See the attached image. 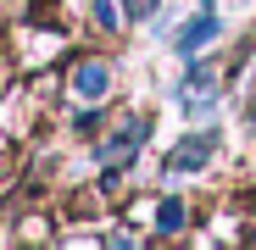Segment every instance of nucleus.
<instances>
[{"mask_svg":"<svg viewBox=\"0 0 256 250\" xmlns=\"http://www.w3.org/2000/svg\"><path fill=\"white\" fill-rule=\"evenodd\" d=\"M212 39H218V11H212V6H200V17L178 28V39H173V50H178V56L190 61V56H200V50L212 45Z\"/></svg>","mask_w":256,"mask_h":250,"instance_id":"f257e3e1","label":"nucleus"},{"mask_svg":"<svg viewBox=\"0 0 256 250\" xmlns=\"http://www.w3.org/2000/svg\"><path fill=\"white\" fill-rule=\"evenodd\" d=\"M190 117H212V111H218V89H206V67H195L184 83H178V95H173Z\"/></svg>","mask_w":256,"mask_h":250,"instance_id":"f03ea898","label":"nucleus"},{"mask_svg":"<svg viewBox=\"0 0 256 250\" xmlns=\"http://www.w3.org/2000/svg\"><path fill=\"white\" fill-rule=\"evenodd\" d=\"M212 150H218V134H190L173 156H167V173H195V167L212 161Z\"/></svg>","mask_w":256,"mask_h":250,"instance_id":"7ed1b4c3","label":"nucleus"},{"mask_svg":"<svg viewBox=\"0 0 256 250\" xmlns=\"http://www.w3.org/2000/svg\"><path fill=\"white\" fill-rule=\"evenodd\" d=\"M106 89H112V67H106V61L72 67V95H78V100H106Z\"/></svg>","mask_w":256,"mask_h":250,"instance_id":"20e7f679","label":"nucleus"},{"mask_svg":"<svg viewBox=\"0 0 256 250\" xmlns=\"http://www.w3.org/2000/svg\"><path fill=\"white\" fill-rule=\"evenodd\" d=\"M156 228H162V234L184 228V200H162V212H156Z\"/></svg>","mask_w":256,"mask_h":250,"instance_id":"39448f33","label":"nucleus"},{"mask_svg":"<svg viewBox=\"0 0 256 250\" xmlns=\"http://www.w3.org/2000/svg\"><path fill=\"white\" fill-rule=\"evenodd\" d=\"M95 22L100 28H117V6H112V0H95Z\"/></svg>","mask_w":256,"mask_h":250,"instance_id":"423d86ee","label":"nucleus"}]
</instances>
